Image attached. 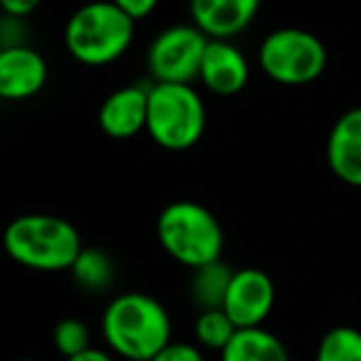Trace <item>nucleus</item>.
<instances>
[{"label": "nucleus", "mask_w": 361, "mask_h": 361, "mask_svg": "<svg viewBox=\"0 0 361 361\" xmlns=\"http://www.w3.org/2000/svg\"><path fill=\"white\" fill-rule=\"evenodd\" d=\"M101 332L118 357L155 359L172 342V322L160 300L145 293H123L109 302Z\"/></svg>", "instance_id": "1"}, {"label": "nucleus", "mask_w": 361, "mask_h": 361, "mask_svg": "<svg viewBox=\"0 0 361 361\" xmlns=\"http://www.w3.org/2000/svg\"><path fill=\"white\" fill-rule=\"evenodd\" d=\"M5 253L18 266L39 273L72 271L74 261L84 251L81 236L62 216L25 214L5 226Z\"/></svg>", "instance_id": "2"}, {"label": "nucleus", "mask_w": 361, "mask_h": 361, "mask_svg": "<svg viewBox=\"0 0 361 361\" xmlns=\"http://www.w3.org/2000/svg\"><path fill=\"white\" fill-rule=\"evenodd\" d=\"M135 23L111 0H91L64 25V47L84 67H109L130 49Z\"/></svg>", "instance_id": "3"}, {"label": "nucleus", "mask_w": 361, "mask_h": 361, "mask_svg": "<svg viewBox=\"0 0 361 361\" xmlns=\"http://www.w3.org/2000/svg\"><path fill=\"white\" fill-rule=\"evenodd\" d=\"M157 241L165 253L185 268L221 261L224 228L219 219L200 202L180 200L167 204L157 216Z\"/></svg>", "instance_id": "4"}, {"label": "nucleus", "mask_w": 361, "mask_h": 361, "mask_svg": "<svg viewBox=\"0 0 361 361\" xmlns=\"http://www.w3.org/2000/svg\"><path fill=\"white\" fill-rule=\"evenodd\" d=\"M207 128V106L192 84H152L147 89V135L172 152L190 150Z\"/></svg>", "instance_id": "5"}, {"label": "nucleus", "mask_w": 361, "mask_h": 361, "mask_svg": "<svg viewBox=\"0 0 361 361\" xmlns=\"http://www.w3.org/2000/svg\"><path fill=\"white\" fill-rule=\"evenodd\" d=\"M258 64L271 81L305 86L327 69V47L317 35L300 27H281L266 35L258 47Z\"/></svg>", "instance_id": "6"}, {"label": "nucleus", "mask_w": 361, "mask_h": 361, "mask_svg": "<svg viewBox=\"0 0 361 361\" xmlns=\"http://www.w3.org/2000/svg\"><path fill=\"white\" fill-rule=\"evenodd\" d=\"M209 44L195 25H172L157 32L147 47V72L155 84H192L200 79L204 49Z\"/></svg>", "instance_id": "7"}, {"label": "nucleus", "mask_w": 361, "mask_h": 361, "mask_svg": "<svg viewBox=\"0 0 361 361\" xmlns=\"http://www.w3.org/2000/svg\"><path fill=\"white\" fill-rule=\"evenodd\" d=\"M276 305V286L271 276L261 268H241L233 271L224 298V312L228 314L236 329L263 327Z\"/></svg>", "instance_id": "8"}, {"label": "nucleus", "mask_w": 361, "mask_h": 361, "mask_svg": "<svg viewBox=\"0 0 361 361\" xmlns=\"http://www.w3.org/2000/svg\"><path fill=\"white\" fill-rule=\"evenodd\" d=\"M47 59L27 44L0 47V101H27L44 89Z\"/></svg>", "instance_id": "9"}, {"label": "nucleus", "mask_w": 361, "mask_h": 361, "mask_svg": "<svg viewBox=\"0 0 361 361\" xmlns=\"http://www.w3.org/2000/svg\"><path fill=\"white\" fill-rule=\"evenodd\" d=\"M200 79L212 94L236 96L251 79L248 59L231 39H209L202 57Z\"/></svg>", "instance_id": "10"}, {"label": "nucleus", "mask_w": 361, "mask_h": 361, "mask_svg": "<svg viewBox=\"0 0 361 361\" xmlns=\"http://www.w3.org/2000/svg\"><path fill=\"white\" fill-rule=\"evenodd\" d=\"M261 0H190L192 25L209 39H233L256 20Z\"/></svg>", "instance_id": "11"}, {"label": "nucleus", "mask_w": 361, "mask_h": 361, "mask_svg": "<svg viewBox=\"0 0 361 361\" xmlns=\"http://www.w3.org/2000/svg\"><path fill=\"white\" fill-rule=\"evenodd\" d=\"M147 89L130 84L121 86L104 99L99 109V128L114 140L135 138L147 126Z\"/></svg>", "instance_id": "12"}, {"label": "nucleus", "mask_w": 361, "mask_h": 361, "mask_svg": "<svg viewBox=\"0 0 361 361\" xmlns=\"http://www.w3.org/2000/svg\"><path fill=\"white\" fill-rule=\"evenodd\" d=\"M327 165L339 182L361 187V106L334 121L327 135Z\"/></svg>", "instance_id": "13"}, {"label": "nucleus", "mask_w": 361, "mask_h": 361, "mask_svg": "<svg viewBox=\"0 0 361 361\" xmlns=\"http://www.w3.org/2000/svg\"><path fill=\"white\" fill-rule=\"evenodd\" d=\"M221 361H290L288 347L266 327L238 329L221 352Z\"/></svg>", "instance_id": "14"}, {"label": "nucleus", "mask_w": 361, "mask_h": 361, "mask_svg": "<svg viewBox=\"0 0 361 361\" xmlns=\"http://www.w3.org/2000/svg\"><path fill=\"white\" fill-rule=\"evenodd\" d=\"M231 276H233V271L221 261L197 268L195 276H192L190 295H192V300H195L197 307H200V312L202 310H221L224 307V298H226Z\"/></svg>", "instance_id": "15"}, {"label": "nucleus", "mask_w": 361, "mask_h": 361, "mask_svg": "<svg viewBox=\"0 0 361 361\" xmlns=\"http://www.w3.org/2000/svg\"><path fill=\"white\" fill-rule=\"evenodd\" d=\"M74 283L89 293H104L111 288L116 276L114 261L101 248H84L72 266Z\"/></svg>", "instance_id": "16"}, {"label": "nucleus", "mask_w": 361, "mask_h": 361, "mask_svg": "<svg viewBox=\"0 0 361 361\" xmlns=\"http://www.w3.org/2000/svg\"><path fill=\"white\" fill-rule=\"evenodd\" d=\"M314 361H361V329L339 324L319 339Z\"/></svg>", "instance_id": "17"}, {"label": "nucleus", "mask_w": 361, "mask_h": 361, "mask_svg": "<svg viewBox=\"0 0 361 361\" xmlns=\"http://www.w3.org/2000/svg\"><path fill=\"white\" fill-rule=\"evenodd\" d=\"M236 332V324L228 319V314L224 310H202L195 319L197 342L207 349H214V352H224Z\"/></svg>", "instance_id": "18"}, {"label": "nucleus", "mask_w": 361, "mask_h": 361, "mask_svg": "<svg viewBox=\"0 0 361 361\" xmlns=\"http://www.w3.org/2000/svg\"><path fill=\"white\" fill-rule=\"evenodd\" d=\"M54 349L62 354L64 359H72L84 354L89 347V327L76 317H64L62 322H57L52 332Z\"/></svg>", "instance_id": "19"}, {"label": "nucleus", "mask_w": 361, "mask_h": 361, "mask_svg": "<svg viewBox=\"0 0 361 361\" xmlns=\"http://www.w3.org/2000/svg\"><path fill=\"white\" fill-rule=\"evenodd\" d=\"M152 361H204V354L187 342H170Z\"/></svg>", "instance_id": "20"}, {"label": "nucleus", "mask_w": 361, "mask_h": 361, "mask_svg": "<svg viewBox=\"0 0 361 361\" xmlns=\"http://www.w3.org/2000/svg\"><path fill=\"white\" fill-rule=\"evenodd\" d=\"M111 3H114L118 10H123L133 23H138V20H145L155 13L160 0H111Z\"/></svg>", "instance_id": "21"}, {"label": "nucleus", "mask_w": 361, "mask_h": 361, "mask_svg": "<svg viewBox=\"0 0 361 361\" xmlns=\"http://www.w3.org/2000/svg\"><path fill=\"white\" fill-rule=\"evenodd\" d=\"M39 5H42V0H0V10L13 20L27 18Z\"/></svg>", "instance_id": "22"}, {"label": "nucleus", "mask_w": 361, "mask_h": 361, "mask_svg": "<svg viewBox=\"0 0 361 361\" xmlns=\"http://www.w3.org/2000/svg\"><path fill=\"white\" fill-rule=\"evenodd\" d=\"M67 361H114L109 352H101V349H86L84 354H79V357H72Z\"/></svg>", "instance_id": "23"}, {"label": "nucleus", "mask_w": 361, "mask_h": 361, "mask_svg": "<svg viewBox=\"0 0 361 361\" xmlns=\"http://www.w3.org/2000/svg\"><path fill=\"white\" fill-rule=\"evenodd\" d=\"M135 361H152V359H135Z\"/></svg>", "instance_id": "24"}, {"label": "nucleus", "mask_w": 361, "mask_h": 361, "mask_svg": "<svg viewBox=\"0 0 361 361\" xmlns=\"http://www.w3.org/2000/svg\"><path fill=\"white\" fill-rule=\"evenodd\" d=\"M23 361H37V359H23Z\"/></svg>", "instance_id": "25"}]
</instances>
